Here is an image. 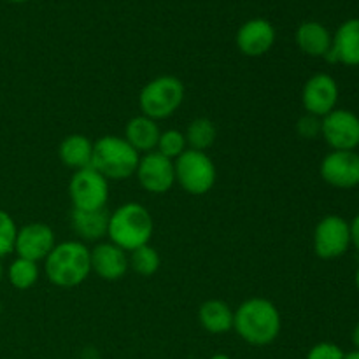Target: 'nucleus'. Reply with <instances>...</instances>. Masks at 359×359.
Returning <instances> with one entry per match:
<instances>
[{
    "label": "nucleus",
    "instance_id": "1",
    "mask_svg": "<svg viewBox=\"0 0 359 359\" xmlns=\"http://www.w3.org/2000/svg\"><path fill=\"white\" fill-rule=\"evenodd\" d=\"M280 312L276 304L266 298H249L233 312V328L249 346H270L279 337Z\"/></svg>",
    "mask_w": 359,
    "mask_h": 359
},
{
    "label": "nucleus",
    "instance_id": "2",
    "mask_svg": "<svg viewBox=\"0 0 359 359\" xmlns=\"http://www.w3.org/2000/svg\"><path fill=\"white\" fill-rule=\"evenodd\" d=\"M153 231V216L146 207L137 202L123 203L114 212L109 214V242L121 248L125 252H132L149 244Z\"/></svg>",
    "mask_w": 359,
    "mask_h": 359
},
{
    "label": "nucleus",
    "instance_id": "3",
    "mask_svg": "<svg viewBox=\"0 0 359 359\" xmlns=\"http://www.w3.org/2000/svg\"><path fill=\"white\" fill-rule=\"evenodd\" d=\"M46 277L58 287H76L91 273L90 249L81 241L56 244L44 259Z\"/></svg>",
    "mask_w": 359,
    "mask_h": 359
},
{
    "label": "nucleus",
    "instance_id": "4",
    "mask_svg": "<svg viewBox=\"0 0 359 359\" xmlns=\"http://www.w3.org/2000/svg\"><path fill=\"white\" fill-rule=\"evenodd\" d=\"M140 154L123 137L105 135L93 144L91 167L107 181H123L135 175Z\"/></svg>",
    "mask_w": 359,
    "mask_h": 359
},
{
    "label": "nucleus",
    "instance_id": "5",
    "mask_svg": "<svg viewBox=\"0 0 359 359\" xmlns=\"http://www.w3.org/2000/svg\"><path fill=\"white\" fill-rule=\"evenodd\" d=\"M184 84L175 76H160L140 90L139 105L144 116L160 121L175 114L184 100Z\"/></svg>",
    "mask_w": 359,
    "mask_h": 359
},
{
    "label": "nucleus",
    "instance_id": "6",
    "mask_svg": "<svg viewBox=\"0 0 359 359\" xmlns=\"http://www.w3.org/2000/svg\"><path fill=\"white\" fill-rule=\"evenodd\" d=\"M174 168L175 182H179L189 195H205L216 184V165L203 151L186 149L177 160H174Z\"/></svg>",
    "mask_w": 359,
    "mask_h": 359
},
{
    "label": "nucleus",
    "instance_id": "7",
    "mask_svg": "<svg viewBox=\"0 0 359 359\" xmlns=\"http://www.w3.org/2000/svg\"><path fill=\"white\" fill-rule=\"evenodd\" d=\"M69 195L74 209L100 210L109 200V181L93 167L74 172L69 182Z\"/></svg>",
    "mask_w": 359,
    "mask_h": 359
},
{
    "label": "nucleus",
    "instance_id": "8",
    "mask_svg": "<svg viewBox=\"0 0 359 359\" xmlns=\"http://www.w3.org/2000/svg\"><path fill=\"white\" fill-rule=\"evenodd\" d=\"M314 252L321 259L342 258L351 248V224L342 216L330 214L314 228L312 235Z\"/></svg>",
    "mask_w": 359,
    "mask_h": 359
},
{
    "label": "nucleus",
    "instance_id": "9",
    "mask_svg": "<svg viewBox=\"0 0 359 359\" xmlns=\"http://www.w3.org/2000/svg\"><path fill=\"white\" fill-rule=\"evenodd\" d=\"M321 137L332 151H356L359 147V116L349 109L337 107L321 118Z\"/></svg>",
    "mask_w": 359,
    "mask_h": 359
},
{
    "label": "nucleus",
    "instance_id": "10",
    "mask_svg": "<svg viewBox=\"0 0 359 359\" xmlns=\"http://www.w3.org/2000/svg\"><path fill=\"white\" fill-rule=\"evenodd\" d=\"M321 179L337 189H353L359 186L358 151H332L319 165Z\"/></svg>",
    "mask_w": 359,
    "mask_h": 359
},
{
    "label": "nucleus",
    "instance_id": "11",
    "mask_svg": "<svg viewBox=\"0 0 359 359\" xmlns=\"http://www.w3.org/2000/svg\"><path fill=\"white\" fill-rule=\"evenodd\" d=\"M140 186L151 195H163L175 184L174 161L165 158L158 151H151L140 156L135 170Z\"/></svg>",
    "mask_w": 359,
    "mask_h": 359
},
{
    "label": "nucleus",
    "instance_id": "12",
    "mask_svg": "<svg viewBox=\"0 0 359 359\" xmlns=\"http://www.w3.org/2000/svg\"><path fill=\"white\" fill-rule=\"evenodd\" d=\"M340 90L335 77L330 74H314L309 77L302 90V104L307 114L325 118L332 111H335L339 104Z\"/></svg>",
    "mask_w": 359,
    "mask_h": 359
},
{
    "label": "nucleus",
    "instance_id": "13",
    "mask_svg": "<svg viewBox=\"0 0 359 359\" xmlns=\"http://www.w3.org/2000/svg\"><path fill=\"white\" fill-rule=\"evenodd\" d=\"M56 245L55 231L46 223H28L18 230L14 252L18 258L30 259V262H42L49 256Z\"/></svg>",
    "mask_w": 359,
    "mask_h": 359
},
{
    "label": "nucleus",
    "instance_id": "14",
    "mask_svg": "<svg viewBox=\"0 0 359 359\" xmlns=\"http://www.w3.org/2000/svg\"><path fill=\"white\" fill-rule=\"evenodd\" d=\"M235 42L242 55L258 58L272 49L273 42H276V28L270 21L263 20V18H255V20L245 21L238 28Z\"/></svg>",
    "mask_w": 359,
    "mask_h": 359
},
{
    "label": "nucleus",
    "instance_id": "15",
    "mask_svg": "<svg viewBox=\"0 0 359 359\" xmlns=\"http://www.w3.org/2000/svg\"><path fill=\"white\" fill-rule=\"evenodd\" d=\"M91 272L104 280H119L130 269L128 255L112 242H100L90 249Z\"/></svg>",
    "mask_w": 359,
    "mask_h": 359
},
{
    "label": "nucleus",
    "instance_id": "16",
    "mask_svg": "<svg viewBox=\"0 0 359 359\" xmlns=\"http://www.w3.org/2000/svg\"><path fill=\"white\" fill-rule=\"evenodd\" d=\"M325 58L332 63L359 67V18L344 21L337 28L332 41V49Z\"/></svg>",
    "mask_w": 359,
    "mask_h": 359
},
{
    "label": "nucleus",
    "instance_id": "17",
    "mask_svg": "<svg viewBox=\"0 0 359 359\" xmlns=\"http://www.w3.org/2000/svg\"><path fill=\"white\" fill-rule=\"evenodd\" d=\"M333 35L319 21H305L297 30V44L302 53L312 58H325L332 49Z\"/></svg>",
    "mask_w": 359,
    "mask_h": 359
},
{
    "label": "nucleus",
    "instance_id": "18",
    "mask_svg": "<svg viewBox=\"0 0 359 359\" xmlns=\"http://www.w3.org/2000/svg\"><path fill=\"white\" fill-rule=\"evenodd\" d=\"M160 128L154 119L140 114L126 123L125 137L123 139L137 151V153H151L156 151L158 139H160Z\"/></svg>",
    "mask_w": 359,
    "mask_h": 359
},
{
    "label": "nucleus",
    "instance_id": "19",
    "mask_svg": "<svg viewBox=\"0 0 359 359\" xmlns=\"http://www.w3.org/2000/svg\"><path fill=\"white\" fill-rule=\"evenodd\" d=\"M58 156L62 163L70 170L77 172L81 168L91 167L93 158V142L86 135L72 133L62 140L58 147Z\"/></svg>",
    "mask_w": 359,
    "mask_h": 359
},
{
    "label": "nucleus",
    "instance_id": "20",
    "mask_svg": "<svg viewBox=\"0 0 359 359\" xmlns=\"http://www.w3.org/2000/svg\"><path fill=\"white\" fill-rule=\"evenodd\" d=\"M74 233L86 242H98L107 237L109 214L105 209L100 210H72Z\"/></svg>",
    "mask_w": 359,
    "mask_h": 359
},
{
    "label": "nucleus",
    "instance_id": "21",
    "mask_svg": "<svg viewBox=\"0 0 359 359\" xmlns=\"http://www.w3.org/2000/svg\"><path fill=\"white\" fill-rule=\"evenodd\" d=\"M198 321L205 332L221 335L233 330V311L223 300H207L200 305Z\"/></svg>",
    "mask_w": 359,
    "mask_h": 359
},
{
    "label": "nucleus",
    "instance_id": "22",
    "mask_svg": "<svg viewBox=\"0 0 359 359\" xmlns=\"http://www.w3.org/2000/svg\"><path fill=\"white\" fill-rule=\"evenodd\" d=\"M184 137L186 144H188V149L203 151V153H205V151L216 142L217 128L210 119L196 118L188 125Z\"/></svg>",
    "mask_w": 359,
    "mask_h": 359
},
{
    "label": "nucleus",
    "instance_id": "23",
    "mask_svg": "<svg viewBox=\"0 0 359 359\" xmlns=\"http://www.w3.org/2000/svg\"><path fill=\"white\" fill-rule=\"evenodd\" d=\"M7 279L11 286L20 291H27L39 280V265L25 258H16L7 269Z\"/></svg>",
    "mask_w": 359,
    "mask_h": 359
},
{
    "label": "nucleus",
    "instance_id": "24",
    "mask_svg": "<svg viewBox=\"0 0 359 359\" xmlns=\"http://www.w3.org/2000/svg\"><path fill=\"white\" fill-rule=\"evenodd\" d=\"M128 263H130V269H132L133 272H137L139 276H144V277H151L160 270L161 258L153 245L146 244L142 245V248L130 252Z\"/></svg>",
    "mask_w": 359,
    "mask_h": 359
},
{
    "label": "nucleus",
    "instance_id": "25",
    "mask_svg": "<svg viewBox=\"0 0 359 359\" xmlns=\"http://www.w3.org/2000/svg\"><path fill=\"white\" fill-rule=\"evenodd\" d=\"M186 149H188V144H186V137L182 132H179V130H167V132L160 133L156 151L160 154H163L165 158L174 161Z\"/></svg>",
    "mask_w": 359,
    "mask_h": 359
},
{
    "label": "nucleus",
    "instance_id": "26",
    "mask_svg": "<svg viewBox=\"0 0 359 359\" xmlns=\"http://www.w3.org/2000/svg\"><path fill=\"white\" fill-rule=\"evenodd\" d=\"M18 226L9 212L0 209V259L4 256L11 255L14 251V242H16Z\"/></svg>",
    "mask_w": 359,
    "mask_h": 359
},
{
    "label": "nucleus",
    "instance_id": "27",
    "mask_svg": "<svg viewBox=\"0 0 359 359\" xmlns=\"http://www.w3.org/2000/svg\"><path fill=\"white\" fill-rule=\"evenodd\" d=\"M297 132L305 140L318 139V137H321V118L312 114H304L297 121Z\"/></svg>",
    "mask_w": 359,
    "mask_h": 359
},
{
    "label": "nucleus",
    "instance_id": "28",
    "mask_svg": "<svg viewBox=\"0 0 359 359\" xmlns=\"http://www.w3.org/2000/svg\"><path fill=\"white\" fill-rule=\"evenodd\" d=\"M346 353L342 347L333 342H319L311 347L307 353V359H344Z\"/></svg>",
    "mask_w": 359,
    "mask_h": 359
},
{
    "label": "nucleus",
    "instance_id": "29",
    "mask_svg": "<svg viewBox=\"0 0 359 359\" xmlns=\"http://www.w3.org/2000/svg\"><path fill=\"white\" fill-rule=\"evenodd\" d=\"M351 224V245H354V249L359 252V214L354 216L353 221H349Z\"/></svg>",
    "mask_w": 359,
    "mask_h": 359
},
{
    "label": "nucleus",
    "instance_id": "30",
    "mask_svg": "<svg viewBox=\"0 0 359 359\" xmlns=\"http://www.w3.org/2000/svg\"><path fill=\"white\" fill-rule=\"evenodd\" d=\"M351 339H353L354 347H356V349H354V351H359V321H358V325L354 326V330H353V337H351Z\"/></svg>",
    "mask_w": 359,
    "mask_h": 359
},
{
    "label": "nucleus",
    "instance_id": "31",
    "mask_svg": "<svg viewBox=\"0 0 359 359\" xmlns=\"http://www.w3.org/2000/svg\"><path fill=\"white\" fill-rule=\"evenodd\" d=\"M344 359H359V351H353V353H347Z\"/></svg>",
    "mask_w": 359,
    "mask_h": 359
},
{
    "label": "nucleus",
    "instance_id": "32",
    "mask_svg": "<svg viewBox=\"0 0 359 359\" xmlns=\"http://www.w3.org/2000/svg\"><path fill=\"white\" fill-rule=\"evenodd\" d=\"M354 284H356V290L359 291V266H358L356 273H354Z\"/></svg>",
    "mask_w": 359,
    "mask_h": 359
},
{
    "label": "nucleus",
    "instance_id": "33",
    "mask_svg": "<svg viewBox=\"0 0 359 359\" xmlns=\"http://www.w3.org/2000/svg\"><path fill=\"white\" fill-rule=\"evenodd\" d=\"M210 359H231L230 356H226V354H214V356L212 358H210Z\"/></svg>",
    "mask_w": 359,
    "mask_h": 359
},
{
    "label": "nucleus",
    "instance_id": "34",
    "mask_svg": "<svg viewBox=\"0 0 359 359\" xmlns=\"http://www.w3.org/2000/svg\"><path fill=\"white\" fill-rule=\"evenodd\" d=\"M4 276H6V270H4L2 259H0V283H2V280H4Z\"/></svg>",
    "mask_w": 359,
    "mask_h": 359
},
{
    "label": "nucleus",
    "instance_id": "35",
    "mask_svg": "<svg viewBox=\"0 0 359 359\" xmlns=\"http://www.w3.org/2000/svg\"><path fill=\"white\" fill-rule=\"evenodd\" d=\"M7 2H14V4H21V2H28V0H7Z\"/></svg>",
    "mask_w": 359,
    "mask_h": 359
},
{
    "label": "nucleus",
    "instance_id": "36",
    "mask_svg": "<svg viewBox=\"0 0 359 359\" xmlns=\"http://www.w3.org/2000/svg\"><path fill=\"white\" fill-rule=\"evenodd\" d=\"M0 316H2V304H0Z\"/></svg>",
    "mask_w": 359,
    "mask_h": 359
}]
</instances>
